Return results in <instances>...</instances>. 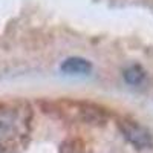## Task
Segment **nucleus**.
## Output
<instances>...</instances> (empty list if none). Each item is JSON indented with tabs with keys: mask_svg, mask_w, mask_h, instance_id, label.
<instances>
[{
	"mask_svg": "<svg viewBox=\"0 0 153 153\" xmlns=\"http://www.w3.org/2000/svg\"><path fill=\"white\" fill-rule=\"evenodd\" d=\"M28 106H0V144L11 143L26 129Z\"/></svg>",
	"mask_w": 153,
	"mask_h": 153,
	"instance_id": "obj_2",
	"label": "nucleus"
},
{
	"mask_svg": "<svg viewBox=\"0 0 153 153\" xmlns=\"http://www.w3.org/2000/svg\"><path fill=\"white\" fill-rule=\"evenodd\" d=\"M92 69V63L81 57H69L60 66V71L66 75H89Z\"/></svg>",
	"mask_w": 153,
	"mask_h": 153,
	"instance_id": "obj_4",
	"label": "nucleus"
},
{
	"mask_svg": "<svg viewBox=\"0 0 153 153\" xmlns=\"http://www.w3.org/2000/svg\"><path fill=\"white\" fill-rule=\"evenodd\" d=\"M146 78V72L139 68V66H130L129 69H127L124 72V80L132 84V86H138V84H141Z\"/></svg>",
	"mask_w": 153,
	"mask_h": 153,
	"instance_id": "obj_5",
	"label": "nucleus"
},
{
	"mask_svg": "<svg viewBox=\"0 0 153 153\" xmlns=\"http://www.w3.org/2000/svg\"><path fill=\"white\" fill-rule=\"evenodd\" d=\"M45 112H57L61 117H69L74 120H80L86 123L98 124L106 118V113L98 106L89 104V103H80V101H52L48 103V107H43Z\"/></svg>",
	"mask_w": 153,
	"mask_h": 153,
	"instance_id": "obj_1",
	"label": "nucleus"
},
{
	"mask_svg": "<svg viewBox=\"0 0 153 153\" xmlns=\"http://www.w3.org/2000/svg\"><path fill=\"white\" fill-rule=\"evenodd\" d=\"M120 126H121V132L124 133V136L138 149H149L153 146L150 133L143 126H139L133 121H121Z\"/></svg>",
	"mask_w": 153,
	"mask_h": 153,
	"instance_id": "obj_3",
	"label": "nucleus"
}]
</instances>
